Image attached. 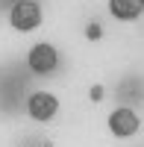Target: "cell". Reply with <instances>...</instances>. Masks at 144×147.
Masks as SVG:
<instances>
[{"label":"cell","instance_id":"6da1fadb","mask_svg":"<svg viewBox=\"0 0 144 147\" xmlns=\"http://www.w3.org/2000/svg\"><path fill=\"white\" fill-rule=\"evenodd\" d=\"M41 18H44V12H41V6L35 3V0H15L12 9H9V24H12V30H18V32L38 30Z\"/></svg>","mask_w":144,"mask_h":147},{"label":"cell","instance_id":"7a4b0ae2","mask_svg":"<svg viewBox=\"0 0 144 147\" xmlns=\"http://www.w3.org/2000/svg\"><path fill=\"white\" fill-rule=\"evenodd\" d=\"M106 127H109V132H112L115 138H133L135 132L141 129V118L135 115V109L118 106V109H112V112H109Z\"/></svg>","mask_w":144,"mask_h":147},{"label":"cell","instance_id":"3957f363","mask_svg":"<svg viewBox=\"0 0 144 147\" xmlns=\"http://www.w3.org/2000/svg\"><path fill=\"white\" fill-rule=\"evenodd\" d=\"M56 112H59V97L53 91H32L27 97V115L32 121H38V124L53 121Z\"/></svg>","mask_w":144,"mask_h":147},{"label":"cell","instance_id":"277c9868","mask_svg":"<svg viewBox=\"0 0 144 147\" xmlns=\"http://www.w3.org/2000/svg\"><path fill=\"white\" fill-rule=\"evenodd\" d=\"M27 65H30V71H35V74H53V71L59 68V50H56L50 41H38V44L30 47Z\"/></svg>","mask_w":144,"mask_h":147},{"label":"cell","instance_id":"5b68a950","mask_svg":"<svg viewBox=\"0 0 144 147\" xmlns=\"http://www.w3.org/2000/svg\"><path fill=\"white\" fill-rule=\"evenodd\" d=\"M109 12L118 21H138L144 15V0H109Z\"/></svg>","mask_w":144,"mask_h":147},{"label":"cell","instance_id":"8992f818","mask_svg":"<svg viewBox=\"0 0 144 147\" xmlns=\"http://www.w3.org/2000/svg\"><path fill=\"white\" fill-rule=\"evenodd\" d=\"M100 35H103V27H100V24H88V27H85V38H88V41H97Z\"/></svg>","mask_w":144,"mask_h":147},{"label":"cell","instance_id":"52a82bcc","mask_svg":"<svg viewBox=\"0 0 144 147\" xmlns=\"http://www.w3.org/2000/svg\"><path fill=\"white\" fill-rule=\"evenodd\" d=\"M103 97H106V88H103V85H91V91H88V100H91V103H100Z\"/></svg>","mask_w":144,"mask_h":147}]
</instances>
